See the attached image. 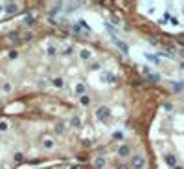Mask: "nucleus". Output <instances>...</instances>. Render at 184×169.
<instances>
[{
  "label": "nucleus",
  "mask_w": 184,
  "mask_h": 169,
  "mask_svg": "<svg viewBox=\"0 0 184 169\" xmlns=\"http://www.w3.org/2000/svg\"><path fill=\"white\" fill-rule=\"evenodd\" d=\"M8 11H9V13L17 11V6H15V4H8Z\"/></svg>",
  "instance_id": "obj_1"
},
{
  "label": "nucleus",
  "mask_w": 184,
  "mask_h": 169,
  "mask_svg": "<svg viewBox=\"0 0 184 169\" xmlns=\"http://www.w3.org/2000/svg\"><path fill=\"white\" fill-rule=\"evenodd\" d=\"M8 129V123L6 121H0V131H6Z\"/></svg>",
  "instance_id": "obj_2"
},
{
  "label": "nucleus",
  "mask_w": 184,
  "mask_h": 169,
  "mask_svg": "<svg viewBox=\"0 0 184 169\" xmlns=\"http://www.w3.org/2000/svg\"><path fill=\"white\" fill-rule=\"evenodd\" d=\"M0 11H2V6H0Z\"/></svg>",
  "instance_id": "obj_3"
}]
</instances>
